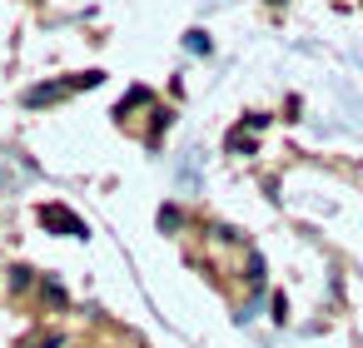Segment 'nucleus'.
I'll return each mask as SVG.
<instances>
[{"instance_id": "f257e3e1", "label": "nucleus", "mask_w": 363, "mask_h": 348, "mask_svg": "<svg viewBox=\"0 0 363 348\" xmlns=\"http://www.w3.org/2000/svg\"><path fill=\"white\" fill-rule=\"evenodd\" d=\"M40 224H45L50 234H65V239H85V234H90V224H85L75 209H65V204H40Z\"/></svg>"}, {"instance_id": "7ed1b4c3", "label": "nucleus", "mask_w": 363, "mask_h": 348, "mask_svg": "<svg viewBox=\"0 0 363 348\" xmlns=\"http://www.w3.org/2000/svg\"><path fill=\"white\" fill-rule=\"evenodd\" d=\"M26 288H30V269L16 264V269H11V293H26Z\"/></svg>"}, {"instance_id": "39448f33", "label": "nucleus", "mask_w": 363, "mask_h": 348, "mask_svg": "<svg viewBox=\"0 0 363 348\" xmlns=\"http://www.w3.org/2000/svg\"><path fill=\"white\" fill-rule=\"evenodd\" d=\"M179 224H184L179 209H160V229H179Z\"/></svg>"}, {"instance_id": "f03ea898", "label": "nucleus", "mask_w": 363, "mask_h": 348, "mask_svg": "<svg viewBox=\"0 0 363 348\" xmlns=\"http://www.w3.org/2000/svg\"><path fill=\"white\" fill-rule=\"evenodd\" d=\"M224 145H229V155H254V140L244 135V125H239V130H229V140H224Z\"/></svg>"}, {"instance_id": "0eeeda50", "label": "nucleus", "mask_w": 363, "mask_h": 348, "mask_svg": "<svg viewBox=\"0 0 363 348\" xmlns=\"http://www.w3.org/2000/svg\"><path fill=\"white\" fill-rule=\"evenodd\" d=\"M40 348H60V333H50V338H45V343H40Z\"/></svg>"}, {"instance_id": "20e7f679", "label": "nucleus", "mask_w": 363, "mask_h": 348, "mask_svg": "<svg viewBox=\"0 0 363 348\" xmlns=\"http://www.w3.org/2000/svg\"><path fill=\"white\" fill-rule=\"evenodd\" d=\"M189 50H199V55H209V35L204 30H189V40H184Z\"/></svg>"}, {"instance_id": "423d86ee", "label": "nucleus", "mask_w": 363, "mask_h": 348, "mask_svg": "<svg viewBox=\"0 0 363 348\" xmlns=\"http://www.w3.org/2000/svg\"><path fill=\"white\" fill-rule=\"evenodd\" d=\"M249 284H254V288H264V259H259V254L249 259Z\"/></svg>"}]
</instances>
